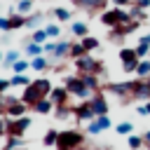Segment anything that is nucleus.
Returning a JSON list of instances; mask_svg holds the SVG:
<instances>
[{
    "label": "nucleus",
    "instance_id": "obj_1",
    "mask_svg": "<svg viewBox=\"0 0 150 150\" xmlns=\"http://www.w3.org/2000/svg\"><path fill=\"white\" fill-rule=\"evenodd\" d=\"M98 21H101L103 26H108V28H115V26H120V23H129V21H131V14L124 12L122 7H112V9H103L101 16H98Z\"/></svg>",
    "mask_w": 150,
    "mask_h": 150
},
{
    "label": "nucleus",
    "instance_id": "obj_2",
    "mask_svg": "<svg viewBox=\"0 0 150 150\" xmlns=\"http://www.w3.org/2000/svg\"><path fill=\"white\" fill-rule=\"evenodd\" d=\"M84 143L82 131L77 129H68V131H59V141H56V150H75Z\"/></svg>",
    "mask_w": 150,
    "mask_h": 150
},
{
    "label": "nucleus",
    "instance_id": "obj_3",
    "mask_svg": "<svg viewBox=\"0 0 150 150\" xmlns=\"http://www.w3.org/2000/svg\"><path fill=\"white\" fill-rule=\"evenodd\" d=\"M66 89H68L73 96H77V98H87V96L91 94V89L84 87V82H82L80 75H68V77H66Z\"/></svg>",
    "mask_w": 150,
    "mask_h": 150
},
{
    "label": "nucleus",
    "instance_id": "obj_4",
    "mask_svg": "<svg viewBox=\"0 0 150 150\" xmlns=\"http://www.w3.org/2000/svg\"><path fill=\"white\" fill-rule=\"evenodd\" d=\"M28 127H30V117H16V120H12V117H7V136H23L26 131H28Z\"/></svg>",
    "mask_w": 150,
    "mask_h": 150
},
{
    "label": "nucleus",
    "instance_id": "obj_5",
    "mask_svg": "<svg viewBox=\"0 0 150 150\" xmlns=\"http://www.w3.org/2000/svg\"><path fill=\"white\" fill-rule=\"evenodd\" d=\"M75 66H77V70H80V73H94V75H98V73L103 70V66H101L94 56H89V54H84V56L75 59Z\"/></svg>",
    "mask_w": 150,
    "mask_h": 150
},
{
    "label": "nucleus",
    "instance_id": "obj_6",
    "mask_svg": "<svg viewBox=\"0 0 150 150\" xmlns=\"http://www.w3.org/2000/svg\"><path fill=\"white\" fill-rule=\"evenodd\" d=\"M120 61H122V68H124V73H136V66H138V54H136V49H129V47H124L122 52H120Z\"/></svg>",
    "mask_w": 150,
    "mask_h": 150
},
{
    "label": "nucleus",
    "instance_id": "obj_7",
    "mask_svg": "<svg viewBox=\"0 0 150 150\" xmlns=\"http://www.w3.org/2000/svg\"><path fill=\"white\" fill-rule=\"evenodd\" d=\"M40 98H45V94H42V91H40V89H38L33 82H30L28 87H23V94H21V103H26V105H30V108H33V105H35Z\"/></svg>",
    "mask_w": 150,
    "mask_h": 150
},
{
    "label": "nucleus",
    "instance_id": "obj_8",
    "mask_svg": "<svg viewBox=\"0 0 150 150\" xmlns=\"http://www.w3.org/2000/svg\"><path fill=\"white\" fill-rule=\"evenodd\" d=\"M131 96L134 98H141V101H150V87H148V82L134 80L131 82Z\"/></svg>",
    "mask_w": 150,
    "mask_h": 150
},
{
    "label": "nucleus",
    "instance_id": "obj_9",
    "mask_svg": "<svg viewBox=\"0 0 150 150\" xmlns=\"http://www.w3.org/2000/svg\"><path fill=\"white\" fill-rule=\"evenodd\" d=\"M75 117L77 120H82V122H91V120H96V115H94V108H91V101H84V103H80L75 110Z\"/></svg>",
    "mask_w": 150,
    "mask_h": 150
},
{
    "label": "nucleus",
    "instance_id": "obj_10",
    "mask_svg": "<svg viewBox=\"0 0 150 150\" xmlns=\"http://www.w3.org/2000/svg\"><path fill=\"white\" fill-rule=\"evenodd\" d=\"M91 108H94V115L101 117V115H108V101L103 94H94L91 96Z\"/></svg>",
    "mask_w": 150,
    "mask_h": 150
},
{
    "label": "nucleus",
    "instance_id": "obj_11",
    "mask_svg": "<svg viewBox=\"0 0 150 150\" xmlns=\"http://www.w3.org/2000/svg\"><path fill=\"white\" fill-rule=\"evenodd\" d=\"M68 96H70V91H68L66 87H56V89H52V94H49V98L54 101V105H66V103H68Z\"/></svg>",
    "mask_w": 150,
    "mask_h": 150
},
{
    "label": "nucleus",
    "instance_id": "obj_12",
    "mask_svg": "<svg viewBox=\"0 0 150 150\" xmlns=\"http://www.w3.org/2000/svg\"><path fill=\"white\" fill-rule=\"evenodd\" d=\"M26 103H21V101H16V103H9V105H5V112H7V117H12V120H16V117H23V112H26Z\"/></svg>",
    "mask_w": 150,
    "mask_h": 150
},
{
    "label": "nucleus",
    "instance_id": "obj_13",
    "mask_svg": "<svg viewBox=\"0 0 150 150\" xmlns=\"http://www.w3.org/2000/svg\"><path fill=\"white\" fill-rule=\"evenodd\" d=\"M33 110H35V112H40V115H47V112H52V110H54V101H52L49 96H45V98H40V101L33 105Z\"/></svg>",
    "mask_w": 150,
    "mask_h": 150
},
{
    "label": "nucleus",
    "instance_id": "obj_14",
    "mask_svg": "<svg viewBox=\"0 0 150 150\" xmlns=\"http://www.w3.org/2000/svg\"><path fill=\"white\" fill-rule=\"evenodd\" d=\"M68 52H70V42H68V40H63V42H56V49H54V54H52V56H54L56 61H63V59L68 56Z\"/></svg>",
    "mask_w": 150,
    "mask_h": 150
},
{
    "label": "nucleus",
    "instance_id": "obj_15",
    "mask_svg": "<svg viewBox=\"0 0 150 150\" xmlns=\"http://www.w3.org/2000/svg\"><path fill=\"white\" fill-rule=\"evenodd\" d=\"M136 54H138V59H145V56L150 54V38H148V35L138 38V45H136Z\"/></svg>",
    "mask_w": 150,
    "mask_h": 150
},
{
    "label": "nucleus",
    "instance_id": "obj_16",
    "mask_svg": "<svg viewBox=\"0 0 150 150\" xmlns=\"http://www.w3.org/2000/svg\"><path fill=\"white\" fill-rule=\"evenodd\" d=\"M33 80L28 77V75H23V73H14L12 77H9V87H28Z\"/></svg>",
    "mask_w": 150,
    "mask_h": 150
},
{
    "label": "nucleus",
    "instance_id": "obj_17",
    "mask_svg": "<svg viewBox=\"0 0 150 150\" xmlns=\"http://www.w3.org/2000/svg\"><path fill=\"white\" fill-rule=\"evenodd\" d=\"M80 77H82V82H84L87 89H91V91L98 89V75H94V73H80Z\"/></svg>",
    "mask_w": 150,
    "mask_h": 150
},
{
    "label": "nucleus",
    "instance_id": "obj_18",
    "mask_svg": "<svg viewBox=\"0 0 150 150\" xmlns=\"http://www.w3.org/2000/svg\"><path fill=\"white\" fill-rule=\"evenodd\" d=\"M112 94L117 96H131V82H122V84H110L108 87Z\"/></svg>",
    "mask_w": 150,
    "mask_h": 150
},
{
    "label": "nucleus",
    "instance_id": "obj_19",
    "mask_svg": "<svg viewBox=\"0 0 150 150\" xmlns=\"http://www.w3.org/2000/svg\"><path fill=\"white\" fill-rule=\"evenodd\" d=\"M87 30H89V28H87V23H84V21H73V23H70V33H73V35H77L80 40H82V38H87Z\"/></svg>",
    "mask_w": 150,
    "mask_h": 150
},
{
    "label": "nucleus",
    "instance_id": "obj_20",
    "mask_svg": "<svg viewBox=\"0 0 150 150\" xmlns=\"http://www.w3.org/2000/svg\"><path fill=\"white\" fill-rule=\"evenodd\" d=\"M33 84H35L45 96H49V94H52V89H54V87H52V82H49L47 77H38V80H33Z\"/></svg>",
    "mask_w": 150,
    "mask_h": 150
},
{
    "label": "nucleus",
    "instance_id": "obj_21",
    "mask_svg": "<svg viewBox=\"0 0 150 150\" xmlns=\"http://www.w3.org/2000/svg\"><path fill=\"white\" fill-rule=\"evenodd\" d=\"M16 28H26V16L23 14H12L9 16V30H16Z\"/></svg>",
    "mask_w": 150,
    "mask_h": 150
},
{
    "label": "nucleus",
    "instance_id": "obj_22",
    "mask_svg": "<svg viewBox=\"0 0 150 150\" xmlns=\"http://www.w3.org/2000/svg\"><path fill=\"white\" fill-rule=\"evenodd\" d=\"M42 21H45L42 14H30V16H26V28H28V30H35Z\"/></svg>",
    "mask_w": 150,
    "mask_h": 150
},
{
    "label": "nucleus",
    "instance_id": "obj_23",
    "mask_svg": "<svg viewBox=\"0 0 150 150\" xmlns=\"http://www.w3.org/2000/svg\"><path fill=\"white\" fill-rule=\"evenodd\" d=\"M47 66H49L47 56H33V59H30V68H33V70H45Z\"/></svg>",
    "mask_w": 150,
    "mask_h": 150
},
{
    "label": "nucleus",
    "instance_id": "obj_24",
    "mask_svg": "<svg viewBox=\"0 0 150 150\" xmlns=\"http://www.w3.org/2000/svg\"><path fill=\"white\" fill-rule=\"evenodd\" d=\"M136 75H141V77H148V75H150V59H141V61H138Z\"/></svg>",
    "mask_w": 150,
    "mask_h": 150
},
{
    "label": "nucleus",
    "instance_id": "obj_25",
    "mask_svg": "<svg viewBox=\"0 0 150 150\" xmlns=\"http://www.w3.org/2000/svg\"><path fill=\"white\" fill-rule=\"evenodd\" d=\"M80 45L84 47V52H94V49H98V40H96V38H89V35H87V38H82V40H80Z\"/></svg>",
    "mask_w": 150,
    "mask_h": 150
},
{
    "label": "nucleus",
    "instance_id": "obj_26",
    "mask_svg": "<svg viewBox=\"0 0 150 150\" xmlns=\"http://www.w3.org/2000/svg\"><path fill=\"white\" fill-rule=\"evenodd\" d=\"M45 49H42V45H38V42H33V40H28L26 42V54H30V56H40Z\"/></svg>",
    "mask_w": 150,
    "mask_h": 150
},
{
    "label": "nucleus",
    "instance_id": "obj_27",
    "mask_svg": "<svg viewBox=\"0 0 150 150\" xmlns=\"http://www.w3.org/2000/svg\"><path fill=\"white\" fill-rule=\"evenodd\" d=\"M19 56H21V54H19L16 49H9V52L5 54V59H2V66H7V68H9V66H14V63L19 61Z\"/></svg>",
    "mask_w": 150,
    "mask_h": 150
},
{
    "label": "nucleus",
    "instance_id": "obj_28",
    "mask_svg": "<svg viewBox=\"0 0 150 150\" xmlns=\"http://www.w3.org/2000/svg\"><path fill=\"white\" fill-rule=\"evenodd\" d=\"M56 141H59V131H56V129H49V131L45 134V138H42L45 145H56Z\"/></svg>",
    "mask_w": 150,
    "mask_h": 150
},
{
    "label": "nucleus",
    "instance_id": "obj_29",
    "mask_svg": "<svg viewBox=\"0 0 150 150\" xmlns=\"http://www.w3.org/2000/svg\"><path fill=\"white\" fill-rule=\"evenodd\" d=\"M115 129H117V134H120V136H129V134L134 131V124H131V122H120Z\"/></svg>",
    "mask_w": 150,
    "mask_h": 150
},
{
    "label": "nucleus",
    "instance_id": "obj_30",
    "mask_svg": "<svg viewBox=\"0 0 150 150\" xmlns=\"http://www.w3.org/2000/svg\"><path fill=\"white\" fill-rule=\"evenodd\" d=\"M87 52H84V47L77 42V45H70V52H68V56H73V59H80V56H84Z\"/></svg>",
    "mask_w": 150,
    "mask_h": 150
},
{
    "label": "nucleus",
    "instance_id": "obj_31",
    "mask_svg": "<svg viewBox=\"0 0 150 150\" xmlns=\"http://www.w3.org/2000/svg\"><path fill=\"white\" fill-rule=\"evenodd\" d=\"M45 33H47V38H59L61 28H59V23H47L45 26Z\"/></svg>",
    "mask_w": 150,
    "mask_h": 150
},
{
    "label": "nucleus",
    "instance_id": "obj_32",
    "mask_svg": "<svg viewBox=\"0 0 150 150\" xmlns=\"http://www.w3.org/2000/svg\"><path fill=\"white\" fill-rule=\"evenodd\" d=\"M143 143H145L143 136H129V148H131V150H141Z\"/></svg>",
    "mask_w": 150,
    "mask_h": 150
},
{
    "label": "nucleus",
    "instance_id": "obj_33",
    "mask_svg": "<svg viewBox=\"0 0 150 150\" xmlns=\"http://www.w3.org/2000/svg\"><path fill=\"white\" fill-rule=\"evenodd\" d=\"M16 9H19V14H28V12L33 9V0H19Z\"/></svg>",
    "mask_w": 150,
    "mask_h": 150
},
{
    "label": "nucleus",
    "instance_id": "obj_34",
    "mask_svg": "<svg viewBox=\"0 0 150 150\" xmlns=\"http://www.w3.org/2000/svg\"><path fill=\"white\" fill-rule=\"evenodd\" d=\"M129 14H131V19H136V21H145V9H141V7H131Z\"/></svg>",
    "mask_w": 150,
    "mask_h": 150
},
{
    "label": "nucleus",
    "instance_id": "obj_35",
    "mask_svg": "<svg viewBox=\"0 0 150 150\" xmlns=\"http://www.w3.org/2000/svg\"><path fill=\"white\" fill-rule=\"evenodd\" d=\"M28 68H30V63H28V61H23V59H19V61L12 66V70H14V73H26Z\"/></svg>",
    "mask_w": 150,
    "mask_h": 150
},
{
    "label": "nucleus",
    "instance_id": "obj_36",
    "mask_svg": "<svg viewBox=\"0 0 150 150\" xmlns=\"http://www.w3.org/2000/svg\"><path fill=\"white\" fill-rule=\"evenodd\" d=\"M54 16H56L59 21H68V19H70V12L63 9V7H56V9H54Z\"/></svg>",
    "mask_w": 150,
    "mask_h": 150
},
{
    "label": "nucleus",
    "instance_id": "obj_37",
    "mask_svg": "<svg viewBox=\"0 0 150 150\" xmlns=\"http://www.w3.org/2000/svg\"><path fill=\"white\" fill-rule=\"evenodd\" d=\"M30 40H33V42H38V45H45V42H47V33H45V28H42V30H35Z\"/></svg>",
    "mask_w": 150,
    "mask_h": 150
},
{
    "label": "nucleus",
    "instance_id": "obj_38",
    "mask_svg": "<svg viewBox=\"0 0 150 150\" xmlns=\"http://www.w3.org/2000/svg\"><path fill=\"white\" fill-rule=\"evenodd\" d=\"M70 112H73V110L68 108V103H66V105H56V117H59V120H66Z\"/></svg>",
    "mask_w": 150,
    "mask_h": 150
},
{
    "label": "nucleus",
    "instance_id": "obj_39",
    "mask_svg": "<svg viewBox=\"0 0 150 150\" xmlns=\"http://www.w3.org/2000/svg\"><path fill=\"white\" fill-rule=\"evenodd\" d=\"M103 129H101V124H98V120H91L89 122V127H87V134H91V136H96V134H101Z\"/></svg>",
    "mask_w": 150,
    "mask_h": 150
},
{
    "label": "nucleus",
    "instance_id": "obj_40",
    "mask_svg": "<svg viewBox=\"0 0 150 150\" xmlns=\"http://www.w3.org/2000/svg\"><path fill=\"white\" fill-rule=\"evenodd\" d=\"M108 2H110V0H89V7H87V9H105Z\"/></svg>",
    "mask_w": 150,
    "mask_h": 150
},
{
    "label": "nucleus",
    "instance_id": "obj_41",
    "mask_svg": "<svg viewBox=\"0 0 150 150\" xmlns=\"http://www.w3.org/2000/svg\"><path fill=\"white\" fill-rule=\"evenodd\" d=\"M96 120H98V124H101V129H103V131H105V129H110V124H112L108 115H101V117H96Z\"/></svg>",
    "mask_w": 150,
    "mask_h": 150
},
{
    "label": "nucleus",
    "instance_id": "obj_42",
    "mask_svg": "<svg viewBox=\"0 0 150 150\" xmlns=\"http://www.w3.org/2000/svg\"><path fill=\"white\" fill-rule=\"evenodd\" d=\"M19 145H21V138L19 136H9L7 138V148H19Z\"/></svg>",
    "mask_w": 150,
    "mask_h": 150
},
{
    "label": "nucleus",
    "instance_id": "obj_43",
    "mask_svg": "<svg viewBox=\"0 0 150 150\" xmlns=\"http://www.w3.org/2000/svg\"><path fill=\"white\" fill-rule=\"evenodd\" d=\"M42 49H45V52H49V54H54V49H56V42H45V45H42Z\"/></svg>",
    "mask_w": 150,
    "mask_h": 150
},
{
    "label": "nucleus",
    "instance_id": "obj_44",
    "mask_svg": "<svg viewBox=\"0 0 150 150\" xmlns=\"http://www.w3.org/2000/svg\"><path fill=\"white\" fill-rule=\"evenodd\" d=\"M134 5L141 7V9H148V7H150V0H134Z\"/></svg>",
    "mask_w": 150,
    "mask_h": 150
},
{
    "label": "nucleus",
    "instance_id": "obj_45",
    "mask_svg": "<svg viewBox=\"0 0 150 150\" xmlns=\"http://www.w3.org/2000/svg\"><path fill=\"white\" fill-rule=\"evenodd\" d=\"M110 2H112L115 7H127V5H131L134 0H110Z\"/></svg>",
    "mask_w": 150,
    "mask_h": 150
},
{
    "label": "nucleus",
    "instance_id": "obj_46",
    "mask_svg": "<svg viewBox=\"0 0 150 150\" xmlns=\"http://www.w3.org/2000/svg\"><path fill=\"white\" fill-rule=\"evenodd\" d=\"M0 30H9V19L0 16Z\"/></svg>",
    "mask_w": 150,
    "mask_h": 150
},
{
    "label": "nucleus",
    "instance_id": "obj_47",
    "mask_svg": "<svg viewBox=\"0 0 150 150\" xmlns=\"http://www.w3.org/2000/svg\"><path fill=\"white\" fill-rule=\"evenodd\" d=\"M7 134V117H0V136Z\"/></svg>",
    "mask_w": 150,
    "mask_h": 150
},
{
    "label": "nucleus",
    "instance_id": "obj_48",
    "mask_svg": "<svg viewBox=\"0 0 150 150\" xmlns=\"http://www.w3.org/2000/svg\"><path fill=\"white\" fill-rule=\"evenodd\" d=\"M7 87H9V80H0V94H5Z\"/></svg>",
    "mask_w": 150,
    "mask_h": 150
},
{
    "label": "nucleus",
    "instance_id": "obj_49",
    "mask_svg": "<svg viewBox=\"0 0 150 150\" xmlns=\"http://www.w3.org/2000/svg\"><path fill=\"white\" fill-rule=\"evenodd\" d=\"M73 5H77V7H89V0H70Z\"/></svg>",
    "mask_w": 150,
    "mask_h": 150
},
{
    "label": "nucleus",
    "instance_id": "obj_50",
    "mask_svg": "<svg viewBox=\"0 0 150 150\" xmlns=\"http://www.w3.org/2000/svg\"><path fill=\"white\" fill-rule=\"evenodd\" d=\"M136 112H138L141 117H143V115H148V110H145V105H138V108H136Z\"/></svg>",
    "mask_w": 150,
    "mask_h": 150
},
{
    "label": "nucleus",
    "instance_id": "obj_51",
    "mask_svg": "<svg viewBox=\"0 0 150 150\" xmlns=\"http://www.w3.org/2000/svg\"><path fill=\"white\" fill-rule=\"evenodd\" d=\"M143 141H145V143L150 145V131H145V134H143Z\"/></svg>",
    "mask_w": 150,
    "mask_h": 150
},
{
    "label": "nucleus",
    "instance_id": "obj_52",
    "mask_svg": "<svg viewBox=\"0 0 150 150\" xmlns=\"http://www.w3.org/2000/svg\"><path fill=\"white\" fill-rule=\"evenodd\" d=\"M145 110H148V115H150V101H148V103H145Z\"/></svg>",
    "mask_w": 150,
    "mask_h": 150
},
{
    "label": "nucleus",
    "instance_id": "obj_53",
    "mask_svg": "<svg viewBox=\"0 0 150 150\" xmlns=\"http://www.w3.org/2000/svg\"><path fill=\"white\" fill-rule=\"evenodd\" d=\"M5 150H23V148H5Z\"/></svg>",
    "mask_w": 150,
    "mask_h": 150
},
{
    "label": "nucleus",
    "instance_id": "obj_54",
    "mask_svg": "<svg viewBox=\"0 0 150 150\" xmlns=\"http://www.w3.org/2000/svg\"><path fill=\"white\" fill-rule=\"evenodd\" d=\"M75 150H87V148H84V145H80V148H75Z\"/></svg>",
    "mask_w": 150,
    "mask_h": 150
},
{
    "label": "nucleus",
    "instance_id": "obj_55",
    "mask_svg": "<svg viewBox=\"0 0 150 150\" xmlns=\"http://www.w3.org/2000/svg\"><path fill=\"white\" fill-rule=\"evenodd\" d=\"M145 82H148V87H150V75H148V77H145Z\"/></svg>",
    "mask_w": 150,
    "mask_h": 150
},
{
    "label": "nucleus",
    "instance_id": "obj_56",
    "mask_svg": "<svg viewBox=\"0 0 150 150\" xmlns=\"http://www.w3.org/2000/svg\"><path fill=\"white\" fill-rule=\"evenodd\" d=\"M2 59H5V54H0V63H2Z\"/></svg>",
    "mask_w": 150,
    "mask_h": 150
},
{
    "label": "nucleus",
    "instance_id": "obj_57",
    "mask_svg": "<svg viewBox=\"0 0 150 150\" xmlns=\"http://www.w3.org/2000/svg\"><path fill=\"white\" fill-rule=\"evenodd\" d=\"M2 112H5V110H2V108H0V117H2Z\"/></svg>",
    "mask_w": 150,
    "mask_h": 150
},
{
    "label": "nucleus",
    "instance_id": "obj_58",
    "mask_svg": "<svg viewBox=\"0 0 150 150\" xmlns=\"http://www.w3.org/2000/svg\"><path fill=\"white\" fill-rule=\"evenodd\" d=\"M148 150H150V145H148Z\"/></svg>",
    "mask_w": 150,
    "mask_h": 150
},
{
    "label": "nucleus",
    "instance_id": "obj_59",
    "mask_svg": "<svg viewBox=\"0 0 150 150\" xmlns=\"http://www.w3.org/2000/svg\"><path fill=\"white\" fill-rule=\"evenodd\" d=\"M0 98H2V94H0Z\"/></svg>",
    "mask_w": 150,
    "mask_h": 150
},
{
    "label": "nucleus",
    "instance_id": "obj_60",
    "mask_svg": "<svg viewBox=\"0 0 150 150\" xmlns=\"http://www.w3.org/2000/svg\"><path fill=\"white\" fill-rule=\"evenodd\" d=\"M148 38H150V35H148Z\"/></svg>",
    "mask_w": 150,
    "mask_h": 150
}]
</instances>
